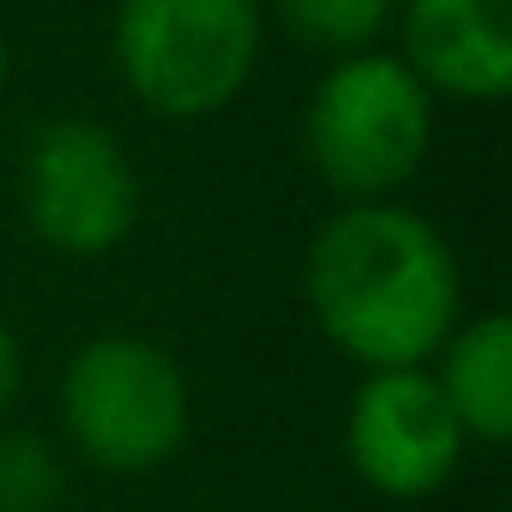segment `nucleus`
<instances>
[{
  "mask_svg": "<svg viewBox=\"0 0 512 512\" xmlns=\"http://www.w3.org/2000/svg\"><path fill=\"white\" fill-rule=\"evenodd\" d=\"M272 19L296 49L344 61L380 49V37L398 19V0H272Z\"/></svg>",
  "mask_w": 512,
  "mask_h": 512,
  "instance_id": "9",
  "label": "nucleus"
},
{
  "mask_svg": "<svg viewBox=\"0 0 512 512\" xmlns=\"http://www.w3.org/2000/svg\"><path fill=\"white\" fill-rule=\"evenodd\" d=\"M19 386H25V350H19V332L0 314V428H7L13 404H19Z\"/></svg>",
  "mask_w": 512,
  "mask_h": 512,
  "instance_id": "11",
  "label": "nucleus"
},
{
  "mask_svg": "<svg viewBox=\"0 0 512 512\" xmlns=\"http://www.w3.org/2000/svg\"><path fill=\"white\" fill-rule=\"evenodd\" d=\"M302 296L320 338L362 374L428 368L464 320L452 241L398 199L338 205L314 229L302 253Z\"/></svg>",
  "mask_w": 512,
  "mask_h": 512,
  "instance_id": "1",
  "label": "nucleus"
},
{
  "mask_svg": "<svg viewBox=\"0 0 512 512\" xmlns=\"http://www.w3.org/2000/svg\"><path fill=\"white\" fill-rule=\"evenodd\" d=\"M67 446L109 476H151L181 458L193 428V386L175 350L145 332L85 338L55 386Z\"/></svg>",
  "mask_w": 512,
  "mask_h": 512,
  "instance_id": "4",
  "label": "nucleus"
},
{
  "mask_svg": "<svg viewBox=\"0 0 512 512\" xmlns=\"http://www.w3.org/2000/svg\"><path fill=\"white\" fill-rule=\"evenodd\" d=\"M434 386L452 404L464 440L500 446L512 434V320L506 314H470L452 326V338L434 350Z\"/></svg>",
  "mask_w": 512,
  "mask_h": 512,
  "instance_id": "8",
  "label": "nucleus"
},
{
  "mask_svg": "<svg viewBox=\"0 0 512 512\" xmlns=\"http://www.w3.org/2000/svg\"><path fill=\"white\" fill-rule=\"evenodd\" d=\"M67 494V458L31 428H0V512H55Z\"/></svg>",
  "mask_w": 512,
  "mask_h": 512,
  "instance_id": "10",
  "label": "nucleus"
},
{
  "mask_svg": "<svg viewBox=\"0 0 512 512\" xmlns=\"http://www.w3.org/2000/svg\"><path fill=\"white\" fill-rule=\"evenodd\" d=\"M464 428L428 368L362 374L344 410V458L386 500H428L464 464Z\"/></svg>",
  "mask_w": 512,
  "mask_h": 512,
  "instance_id": "6",
  "label": "nucleus"
},
{
  "mask_svg": "<svg viewBox=\"0 0 512 512\" xmlns=\"http://www.w3.org/2000/svg\"><path fill=\"white\" fill-rule=\"evenodd\" d=\"M7 79H13V49H7V37H0V91H7Z\"/></svg>",
  "mask_w": 512,
  "mask_h": 512,
  "instance_id": "12",
  "label": "nucleus"
},
{
  "mask_svg": "<svg viewBox=\"0 0 512 512\" xmlns=\"http://www.w3.org/2000/svg\"><path fill=\"white\" fill-rule=\"evenodd\" d=\"M392 31V55L434 103H500L512 91V0H398Z\"/></svg>",
  "mask_w": 512,
  "mask_h": 512,
  "instance_id": "7",
  "label": "nucleus"
},
{
  "mask_svg": "<svg viewBox=\"0 0 512 512\" xmlns=\"http://www.w3.org/2000/svg\"><path fill=\"white\" fill-rule=\"evenodd\" d=\"M266 49V0H115L109 61L157 121L223 115Z\"/></svg>",
  "mask_w": 512,
  "mask_h": 512,
  "instance_id": "2",
  "label": "nucleus"
},
{
  "mask_svg": "<svg viewBox=\"0 0 512 512\" xmlns=\"http://www.w3.org/2000/svg\"><path fill=\"white\" fill-rule=\"evenodd\" d=\"M19 211L49 253L97 260L139 223V169L103 121L55 115L19 157Z\"/></svg>",
  "mask_w": 512,
  "mask_h": 512,
  "instance_id": "5",
  "label": "nucleus"
},
{
  "mask_svg": "<svg viewBox=\"0 0 512 512\" xmlns=\"http://www.w3.org/2000/svg\"><path fill=\"white\" fill-rule=\"evenodd\" d=\"M302 151L344 205L392 199L434 151V97L392 49L344 55L302 103Z\"/></svg>",
  "mask_w": 512,
  "mask_h": 512,
  "instance_id": "3",
  "label": "nucleus"
}]
</instances>
